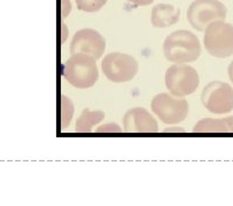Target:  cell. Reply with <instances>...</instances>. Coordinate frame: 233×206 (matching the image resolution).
I'll list each match as a JSON object with an SVG mask.
<instances>
[{"mask_svg":"<svg viewBox=\"0 0 233 206\" xmlns=\"http://www.w3.org/2000/svg\"><path fill=\"white\" fill-rule=\"evenodd\" d=\"M163 54L166 60L172 63H190L199 59L201 44L198 37L191 31H173L164 40Z\"/></svg>","mask_w":233,"mask_h":206,"instance_id":"6da1fadb","label":"cell"},{"mask_svg":"<svg viewBox=\"0 0 233 206\" xmlns=\"http://www.w3.org/2000/svg\"><path fill=\"white\" fill-rule=\"evenodd\" d=\"M95 59L89 54L75 53L67 60L63 65L62 76L64 79L76 88H90L97 83L99 71Z\"/></svg>","mask_w":233,"mask_h":206,"instance_id":"7a4b0ae2","label":"cell"},{"mask_svg":"<svg viewBox=\"0 0 233 206\" xmlns=\"http://www.w3.org/2000/svg\"><path fill=\"white\" fill-rule=\"evenodd\" d=\"M204 48L211 56L225 59L233 55V25L215 21L204 30Z\"/></svg>","mask_w":233,"mask_h":206,"instance_id":"3957f363","label":"cell"},{"mask_svg":"<svg viewBox=\"0 0 233 206\" xmlns=\"http://www.w3.org/2000/svg\"><path fill=\"white\" fill-rule=\"evenodd\" d=\"M164 80L170 94L177 97H184L193 94L198 90L200 83L197 70L185 63H175L171 65L166 70Z\"/></svg>","mask_w":233,"mask_h":206,"instance_id":"277c9868","label":"cell"},{"mask_svg":"<svg viewBox=\"0 0 233 206\" xmlns=\"http://www.w3.org/2000/svg\"><path fill=\"white\" fill-rule=\"evenodd\" d=\"M227 8L219 0H194L187 9V21L198 31H204L215 21H225Z\"/></svg>","mask_w":233,"mask_h":206,"instance_id":"5b68a950","label":"cell"},{"mask_svg":"<svg viewBox=\"0 0 233 206\" xmlns=\"http://www.w3.org/2000/svg\"><path fill=\"white\" fill-rule=\"evenodd\" d=\"M103 75L113 83H127L134 78L139 65L133 56L125 53L114 52L105 56L101 63Z\"/></svg>","mask_w":233,"mask_h":206,"instance_id":"8992f818","label":"cell"},{"mask_svg":"<svg viewBox=\"0 0 233 206\" xmlns=\"http://www.w3.org/2000/svg\"><path fill=\"white\" fill-rule=\"evenodd\" d=\"M150 108L156 117L166 125L179 124L186 119L188 103L185 99H178L172 94L161 93L153 97Z\"/></svg>","mask_w":233,"mask_h":206,"instance_id":"52a82bcc","label":"cell"},{"mask_svg":"<svg viewBox=\"0 0 233 206\" xmlns=\"http://www.w3.org/2000/svg\"><path fill=\"white\" fill-rule=\"evenodd\" d=\"M201 102L209 112L224 115L233 110V88L227 83L211 81L201 93Z\"/></svg>","mask_w":233,"mask_h":206,"instance_id":"ba28073f","label":"cell"},{"mask_svg":"<svg viewBox=\"0 0 233 206\" xmlns=\"http://www.w3.org/2000/svg\"><path fill=\"white\" fill-rule=\"evenodd\" d=\"M106 40L94 29H82L73 34L70 44V53L89 54L95 60H99L105 53Z\"/></svg>","mask_w":233,"mask_h":206,"instance_id":"9c48e42d","label":"cell"},{"mask_svg":"<svg viewBox=\"0 0 233 206\" xmlns=\"http://www.w3.org/2000/svg\"><path fill=\"white\" fill-rule=\"evenodd\" d=\"M124 132L127 133H156V119L146 109L137 106L125 112L123 117Z\"/></svg>","mask_w":233,"mask_h":206,"instance_id":"30bf717a","label":"cell"},{"mask_svg":"<svg viewBox=\"0 0 233 206\" xmlns=\"http://www.w3.org/2000/svg\"><path fill=\"white\" fill-rule=\"evenodd\" d=\"M180 9L170 3H157L150 14V23L154 28H168L178 22Z\"/></svg>","mask_w":233,"mask_h":206,"instance_id":"8fae6325","label":"cell"},{"mask_svg":"<svg viewBox=\"0 0 233 206\" xmlns=\"http://www.w3.org/2000/svg\"><path fill=\"white\" fill-rule=\"evenodd\" d=\"M194 133H233V116L224 118H203L193 128Z\"/></svg>","mask_w":233,"mask_h":206,"instance_id":"7c38bea8","label":"cell"},{"mask_svg":"<svg viewBox=\"0 0 233 206\" xmlns=\"http://www.w3.org/2000/svg\"><path fill=\"white\" fill-rule=\"evenodd\" d=\"M105 119L103 111H91L89 108H85L83 112L76 120V132L77 133H90L92 132L93 126L98 125Z\"/></svg>","mask_w":233,"mask_h":206,"instance_id":"4fadbf2b","label":"cell"},{"mask_svg":"<svg viewBox=\"0 0 233 206\" xmlns=\"http://www.w3.org/2000/svg\"><path fill=\"white\" fill-rule=\"evenodd\" d=\"M75 112V106L69 97L66 95L61 96V126L67 128L73 119Z\"/></svg>","mask_w":233,"mask_h":206,"instance_id":"5bb4252c","label":"cell"},{"mask_svg":"<svg viewBox=\"0 0 233 206\" xmlns=\"http://www.w3.org/2000/svg\"><path fill=\"white\" fill-rule=\"evenodd\" d=\"M77 8L82 12L94 13L98 12L106 5L107 0H75Z\"/></svg>","mask_w":233,"mask_h":206,"instance_id":"9a60e30c","label":"cell"},{"mask_svg":"<svg viewBox=\"0 0 233 206\" xmlns=\"http://www.w3.org/2000/svg\"><path fill=\"white\" fill-rule=\"evenodd\" d=\"M97 133H121L122 130L121 127L115 123H109L106 124V125H102V126L98 127L95 130Z\"/></svg>","mask_w":233,"mask_h":206,"instance_id":"2e32d148","label":"cell"},{"mask_svg":"<svg viewBox=\"0 0 233 206\" xmlns=\"http://www.w3.org/2000/svg\"><path fill=\"white\" fill-rule=\"evenodd\" d=\"M71 1L70 0H61V16L66 18L69 13L71 12Z\"/></svg>","mask_w":233,"mask_h":206,"instance_id":"e0dca14e","label":"cell"},{"mask_svg":"<svg viewBox=\"0 0 233 206\" xmlns=\"http://www.w3.org/2000/svg\"><path fill=\"white\" fill-rule=\"evenodd\" d=\"M129 3H131L134 6H147V5H150L154 0H127Z\"/></svg>","mask_w":233,"mask_h":206,"instance_id":"ac0fdd59","label":"cell"},{"mask_svg":"<svg viewBox=\"0 0 233 206\" xmlns=\"http://www.w3.org/2000/svg\"><path fill=\"white\" fill-rule=\"evenodd\" d=\"M61 30H62V38H61V40H62V43H64L67 40V38H68V28H67L66 24H62Z\"/></svg>","mask_w":233,"mask_h":206,"instance_id":"d6986e66","label":"cell"},{"mask_svg":"<svg viewBox=\"0 0 233 206\" xmlns=\"http://www.w3.org/2000/svg\"><path fill=\"white\" fill-rule=\"evenodd\" d=\"M227 72H229V77H230V80L233 84V61L231 62V64L229 65V69H227Z\"/></svg>","mask_w":233,"mask_h":206,"instance_id":"ffe728a7","label":"cell"}]
</instances>
